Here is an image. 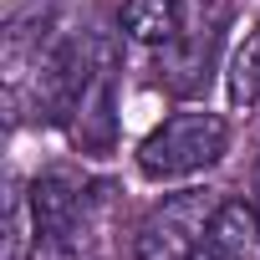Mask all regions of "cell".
I'll list each match as a JSON object with an SVG mask.
<instances>
[{"mask_svg":"<svg viewBox=\"0 0 260 260\" xmlns=\"http://www.w3.org/2000/svg\"><path fill=\"white\" fill-rule=\"evenodd\" d=\"M26 260H82V255H77V245L67 235H36L31 250H26Z\"/></svg>","mask_w":260,"mask_h":260,"instance_id":"9c48e42d","label":"cell"},{"mask_svg":"<svg viewBox=\"0 0 260 260\" xmlns=\"http://www.w3.org/2000/svg\"><path fill=\"white\" fill-rule=\"evenodd\" d=\"M184 0H122V16H117V26H122V36L127 41H138V46H169L179 31H184Z\"/></svg>","mask_w":260,"mask_h":260,"instance_id":"8992f818","label":"cell"},{"mask_svg":"<svg viewBox=\"0 0 260 260\" xmlns=\"http://www.w3.org/2000/svg\"><path fill=\"white\" fill-rule=\"evenodd\" d=\"M224 87H230V102L235 107H255L260 102V26H250L230 56V72H224Z\"/></svg>","mask_w":260,"mask_h":260,"instance_id":"ba28073f","label":"cell"},{"mask_svg":"<svg viewBox=\"0 0 260 260\" xmlns=\"http://www.w3.org/2000/svg\"><path fill=\"white\" fill-rule=\"evenodd\" d=\"M189 260H224V255H219V250H214V245H209V240H204V245H199V250H194V255H189Z\"/></svg>","mask_w":260,"mask_h":260,"instance_id":"30bf717a","label":"cell"},{"mask_svg":"<svg viewBox=\"0 0 260 260\" xmlns=\"http://www.w3.org/2000/svg\"><path fill=\"white\" fill-rule=\"evenodd\" d=\"M224 260H260V209L245 199H224L204 235Z\"/></svg>","mask_w":260,"mask_h":260,"instance_id":"52a82bcc","label":"cell"},{"mask_svg":"<svg viewBox=\"0 0 260 260\" xmlns=\"http://www.w3.org/2000/svg\"><path fill=\"white\" fill-rule=\"evenodd\" d=\"M87 209V194L72 174H41L31 184V219H36V235H77V219Z\"/></svg>","mask_w":260,"mask_h":260,"instance_id":"277c9868","label":"cell"},{"mask_svg":"<svg viewBox=\"0 0 260 260\" xmlns=\"http://www.w3.org/2000/svg\"><path fill=\"white\" fill-rule=\"evenodd\" d=\"M214 46H219V21H184V31L158 51V82L179 97L199 92L209 82Z\"/></svg>","mask_w":260,"mask_h":260,"instance_id":"3957f363","label":"cell"},{"mask_svg":"<svg viewBox=\"0 0 260 260\" xmlns=\"http://www.w3.org/2000/svg\"><path fill=\"white\" fill-rule=\"evenodd\" d=\"M255 194H260V169H255ZM255 209H260V204H255Z\"/></svg>","mask_w":260,"mask_h":260,"instance_id":"8fae6325","label":"cell"},{"mask_svg":"<svg viewBox=\"0 0 260 260\" xmlns=\"http://www.w3.org/2000/svg\"><path fill=\"white\" fill-rule=\"evenodd\" d=\"M72 127H77V143L82 148H92V153H107L112 148L117 117H112V67H107V56L87 77V87L77 97V112H72Z\"/></svg>","mask_w":260,"mask_h":260,"instance_id":"5b68a950","label":"cell"},{"mask_svg":"<svg viewBox=\"0 0 260 260\" xmlns=\"http://www.w3.org/2000/svg\"><path fill=\"white\" fill-rule=\"evenodd\" d=\"M214 194L209 189H184V194H169L143 224H138V240H133V260H189L204 235H209V219H214Z\"/></svg>","mask_w":260,"mask_h":260,"instance_id":"7a4b0ae2","label":"cell"},{"mask_svg":"<svg viewBox=\"0 0 260 260\" xmlns=\"http://www.w3.org/2000/svg\"><path fill=\"white\" fill-rule=\"evenodd\" d=\"M230 148V122L219 112H174L138 143V169L143 179L174 184L214 169Z\"/></svg>","mask_w":260,"mask_h":260,"instance_id":"6da1fadb","label":"cell"}]
</instances>
